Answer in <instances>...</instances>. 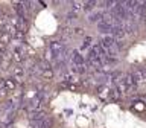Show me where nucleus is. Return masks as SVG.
Instances as JSON below:
<instances>
[{"label": "nucleus", "mask_w": 146, "mask_h": 128, "mask_svg": "<svg viewBox=\"0 0 146 128\" xmlns=\"http://www.w3.org/2000/svg\"><path fill=\"white\" fill-rule=\"evenodd\" d=\"M100 46L107 50H113V49H116L117 47V41L114 40V37L113 35H107V37H104L102 41H100Z\"/></svg>", "instance_id": "1"}, {"label": "nucleus", "mask_w": 146, "mask_h": 128, "mask_svg": "<svg viewBox=\"0 0 146 128\" xmlns=\"http://www.w3.org/2000/svg\"><path fill=\"white\" fill-rule=\"evenodd\" d=\"M49 50L52 52L53 55H58L64 50V43L62 41H59V40H55V41H50V44H49Z\"/></svg>", "instance_id": "2"}, {"label": "nucleus", "mask_w": 146, "mask_h": 128, "mask_svg": "<svg viewBox=\"0 0 146 128\" xmlns=\"http://www.w3.org/2000/svg\"><path fill=\"white\" fill-rule=\"evenodd\" d=\"M72 61H73V64L75 66H84L85 64V59H84V57L78 52V50H73V53H72Z\"/></svg>", "instance_id": "3"}, {"label": "nucleus", "mask_w": 146, "mask_h": 128, "mask_svg": "<svg viewBox=\"0 0 146 128\" xmlns=\"http://www.w3.org/2000/svg\"><path fill=\"white\" fill-rule=\"evenodd\" d=\"M102 20H104L102 12H93V14H90V17H88V21H91V23H99Z\"/></svg>", "instance_id": "4"}, {"label": "nucleus", "mask_w": 146, "mask_h": 128, "mask_svg": "<svg viewBox=\"0 0 146 128\" xmlns=\"http://www.w3.org/2000/svg\"><path fill=\"white\" fill-rule=\"evenodd\" d=\"M108 98L113 99V101H119V99L122 98V95L119 93L116 89H110V91H108Z\"/></svg>", "instance_id": "5"}, {"label": "nucleus", "mask_w": 146, "mask_h": 128, "mask_svg": "<svg viewBox=\"0 0 146 128\" xmlns=\"http://www.w3.org/2000/svg\"><path fill=\"white\" fill-rule=\"evenodd\" d=\"M94 5H98V2H82V9L90 11V9L94 8Z\"/></svg>", "instance_id": "6"}, {"label": "nucleus", "mask_w": 146, "mask_h": 128, "mask_svg": "<svg viewBox=\"0 0 146 128\" xmlns=\"http://www.w3.org/2000/svg\"><path fill=\"white\" fill-rule=\"evenodd\" d=\"M41 75H43L44 78H52L53 76V72H52V69H49V67H46L41 70Z\"/></svg>", "instance_id": "7"}, {"label": "nucleus", "mask_w": 146, "mask_h": 128, "mask_svg": "<svg viewBox=\"0 0 146 128\" xmlns=\"http://www.w3.org/2000/svg\"><path fill=\"white\" fill-rule=\"evenodd\" d=\"M72 9L75 11V14H76V11H81L82 9V2H72Z\"/></svg>", "instance_id": "8"}, {"label": "nucleus", "mask_w": 146, "mask_h": 128, "mask_svg": "<svg viewBox=\"0 0 146 128\" xmlns=\"http://www.w3.org/2000/svg\"><path fill=\"white\" fill-rule=\"evenodd\" d=\"M90 41H91V38H90V37H87V40L84 41V44H82V49H87V47H90Z\"/></svg>", "instance_id": "9"}, {"label": "nucleus", "mask_w": 146, "mask_h": 128, "mask_svg": "<svg viewBox=\"0 0 146 128\" xmlns=\"http://www.w3.org/2000/svg\"><path fill=\"white\" fill-rule=\"evenodd\" d=\"M73 34H75V35H81L82 29H81V27H75V29H73Z\"/></svg>", "instance_id": "10"}, {"label": "nucleus", "mask_w": 146, "mask_h": 128, "mask_svg": "<svg viewBox=\"0 0 146 128\" xmlns=\"http://www.w3.org/2000/svg\"><path fill=\"white\" fill-rule=\"evenodd\" d=\"M23 75V70L21 69H15V76H21Z\"/></svg>", "instance_id": "11"}]
</instances>
